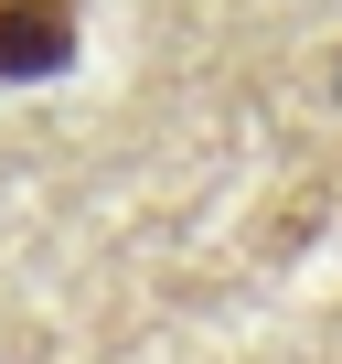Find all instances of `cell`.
I'll return each mask as SVG.
<instances>
[{
  "mask_svg": "<svg viewBox=\"0 0 342 364\" xmlns=\"http://www.w3.org/2000/svg\"><path fill=\"white\" fill-rule=\"evenodd\" d=\"M75 54V0H0V75H54Z\"/></svg>",
  "mask_w": 342,
  "mask_h": 364,
  "instance_id": "6da1fadb",
  "label": "cell"
}]
</instances>
